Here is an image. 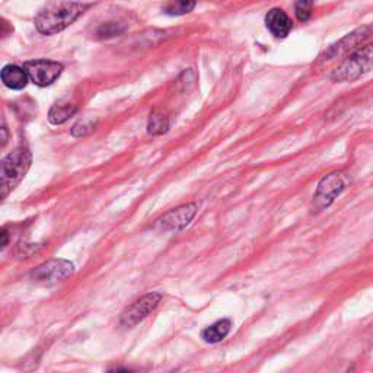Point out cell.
<instances>
[{"instance_id": "obj_1", "label": "cell", "mask_w": 373, "mask_h": 373, "mask_svg": "<svg viewBox=\"0 0 373 373\" xmlns=\"http://www.w3.org/2000/svg\"><path fill=\"white\" fill-rule=\"evenodd\" d=\"M88 9L86 5L76 2H64L60 5H51L41 10L35 18V27L44 35H53L61 32L78 19Z\"/></svg>"}, {"instance_id": "obj_2", "label": "cell", "mask_w": 373, "mask_h": 373, "mask_svg": "<svg viewBox=\"0 0 373 373\" xmlns=\"http://www.w3.org/2000/svg\"><path fill=\"white\" fill-rule=\"evenodd\" d=\"M370 70H373V44L359 48L350 56H347L341 64L332 70L330 78L339 83L353 82Z\"/></svg>"}, {"instance_id": "obj_3", "label": "cell", "mask_w": 373, "mask_h": 373, "mask_svg": "<svg viewBox=\"0 0 373 373\" xmlns=\"http://www.w3.org/2000/svg\"><path fill=\"white\" fill-rule=\"evenodd\" d=\"M32 162L27 148H18L2 161V197L6 199L12 190L22 181Z\"/></svg>"}, {"instance_id": "obj_4", "label": "cell", "mask_w": 373, "mask_h": 373, "mask_svg": "<svg viewBox=\"0 0 373 373\" xmlns=\"http://www.w3.org/2000/svg\"><path fill=\"white\" fill-rule=\"evenodd\" d=\"M370 43H373V23L366 25V27L362 28H357L350 34L343 37L339 43L332 44L321 59L331 61L336 59L347 57L354 53L356 50L369 46Z\"/></svg>"}, {"instance_id": "obj_5", "label": "cell", "mask_w": 373, "mask_h": 373, "mask_svg": "<svg viewBox=\"0 0 373 373\" xmlns=\"http://www.w3.org/2000/svg\"><path fill=\"white\" fill-rule=\"evenodd\" d=\"M350 181V177L344 172H332L321 179L314 194V212H321L331 205Z\"/></svg>"}, {"instance_id": "obj_6", "label": "cell", "mask_w": 373, "mask_h": 373, "mask_svg": "<svg viewBox=\"0 0 373 373\" xmlns=\"http://www.w3.org/2000/svg\"><path fill=\"white\" fill-rule=\"evenodd\" d=\"M162 301V293L152 292L145 294L143 298L136 301L133 305L125 308V311L121 314L120 323L125 328H132L137 325L141 319H145L150 312H153L158 308Z\"/></svg>"}, {"instance_id": "obj_7", "label": "cell", "mask_w": 373, "mask_h": 373, "mask_svg": "<svg viewBox=\"0 0 373 373\" xmlns=\"http://www.w3.org/2000/svg\"><path fill=\"white\" fill-rule=\"evenodd\" d=\"M23 69L27 70L31 82H34L37 86H48L54 83L63 72V64L57 61H51L46 59L32 60L25 63Z\"/></svg>"}, {"instance_id": "obj_8", "label": "cell", "mask_w": 373, "mask_h": 373, "mask_svg": "<svg viewBox=\"0 0 373 373\" xmlns=\"http://www.w3.org/2000/svg\"><path fill=\"white\" fill-rule=\"evenodd\" d=\"M197 210L199 208L194 203L184 204L181 208L172 209L168 213H165L162 217H159L155 228L165 230V232H179V230H183L191 223Z\"/></svg>"}, {"instance_id": "obj_9", "label": "cell", "mask_w": 373, "mask_h": 373, "mask_svg": "<svg viewBox=\"0 0 373 373\" xmlns=\"http://www.w3.org/2000/svg\"><path fill=\"white\" fill-rule=\"evenodd\" d=\"M73 263L68 260H53L35 268L31 273V279L37 283H43V285H53V283L68 279L73 274Z\"/></svg>"}, {"instance_id": "obj_10", "label": "cell", "mask_w": 373, "mask_h": 373, "mask_svg": "<svg viewBox=\"0 0 373 373\" xmlns=\"http://www.w3.org/2000/svg\"><path fill=\"white\" fill-rule=\"evenodd\" d=\"M265 25L267 30L276 38H286L293 28V23L289 15L285 10L279 8L272 9L265 15Z\"/></svg>"}, {"instance_id": "obj_11", "label": "cell", "mask_w": 373, "mask_h": 373, "mask_svg": "<svg viewBox=\"0 0 373 373\" xmlns=\"http://www.w3.org/2000/svg\"><path fill=\"white\" fill-rule=\"evenodd\" d=\"M0 78H2V82L9 89H14V91H21V89L27 86L30 76H28L27 70L17 66V64H8V66H5L2 69V74H0Z\"/></svg>"}, {"instance_id": "obj_12", "label": "cell", "mask_w": 373, "mask_h": 373, "mask_svg": "<svg viewBox=\"0 0 373 373\" xmlns=\"http://www.w3.org/2000/svg\"><path fill=\"white\" fill-rule=\"evenodd\" d=\"M230 328H232V324H230L229 319H221V321H217V323H214L213 325L203 330L201 339L205 343H210V344L221 343L222 340L226 339V336L230 332Z\"/></svg>"}, {"instance_id": "obj_13", "label": "cell", "mask_w": 373, "mask_h": 373, "mask_svg": "<svg viewBox=\"0 0 373 373\" xmlns=\"http://www.w3.org/2000/svg\"><path fill=\"white\" fill-rule=\"evenodd\" d=\"M196 8V0H168L163 5V12L171 17H181Z\"/></svg>"}, {"instance_id": "obj_14", "label": "cell", "mask_w": 373, "mask_h": 373, "mask_svg": "<svg viewBox=\"0 0 373 373\" xmlns=\"http://www.w3.org/2000/svg\"><path fill=\"white\" fill-rule=\"evenodd\" d=\"M76 110L78 108L72 104H57L50 110L48 120L51 124H54V125L63 124V123H66L72 117V115H74Z\"/></svg>"}, {"instance_id": "obj_15", "label": "cell", "mask_w": 373, "mask_h": 373, "mask_svg": "<svg viewBox=\"0 0 373 373\" xmlns=\"http://www.w3.org/2000/svg\"><path fill=\"white\" fill-rule=\"evenodd\" d=\"M170 128V119L166 117V115L161 111H153L149 117V123H148V132L150 134H163L168 132Z\"/></svg>"}, {"instance_id": "obj_16", "label": "cell", "mask_w": 373, "mask_h": 373, "mask_svg": "<svg viewBox=\"0 0 373 373\" xmlns=\"http://www.w3.org/2000/svg\"><path fill=\"white\" fill-rule=\"evenodd\" d=\"M314 10V0H296L294 15L301 22L310 21Z\"/></svg>"}, {"instance_id": "obj_17", "label": "cell", "mask_w": 373, "mask_h": 373, "mask_svg": "<svg viewBox=\"0 0 373 373\" xmlns=\"http://www.w3.org/2000/svg\"><path fill=\"white\" fill-rule=\"evenodd\" d=\"M124 25L119 23V22H107L102 23L101 27L97 30V37L101 38V40H104V38H112L117 37L120 34L124 32Z\"/></svg>"}, {"instance_id": "obj_18", "label": "cell", "mask_w": 373, "mask_h": 373, "mask_svg": "<svg viewBox=\"0 0 373 373\" xmlns=\"http://www.w3.org/2000/svg\"><path fill=\"white\" fill-rule=\"evenodd\" d=\"M97 125V121L91 120V119H85V120H81L76 123L72 128V134L74 137H82V136H86L89 133L94 132V128Z\"/></svg>"}, {"instance_id": "obj_19", "label": "cell", "mask_w": 373, "mask_h": 373, "mask_svg": "<svg viewBox=\"0 0 373 373\" xmlns=\"http://www.w3.org/2000/svg\"><path fill=\"white\" fill-rule=\"evenodd\" d=\"M8 245V232H6V229L2 230V247L6 248Z\"/></svg>"}]
</instances>
